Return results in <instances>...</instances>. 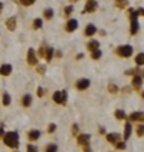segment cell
I'll return each mask as SVG.
<instances>
[{"instance_id":"obj_1","label":"cell","mask_w":144,"mask_h":152,"mask_svg":"<svg viewBox=\"0 0 144 152\" xmlns=\"http://www.w3.org/2000/svg\"><path fill=\"white\" fill-rule=\"evenodd\" d=\"M3 142L6 146L16 149L19 146V133L17 132H7L3 135Z\"/></svg>"},{"instance_id":"obj_2","label":"cell","mask_w":144,"mask_h":152,"mask_svg":"<svg viewBox=\"0 0 144 152\" xmlns=\"http://www.w3.org/2000/svg\"><path fill=\"white\" fill-rule=\"evenodd\" d=\"M115 53L118 54V56H121V57H130V56L133 54V46H130V44L118 46V47L115 49Z\"/></svg>"},{"instance_id":"obj_3","label":"cell","mask_w":144,"mask_h":152,"mask_svg":"<svg viewBox=\"0 0 144 152\" xmlns=\"http://www.w3.org/2000/svg\"><path fill=\"white\" fill-rule=\"evenodd\" d=\"M52 99H54V102L58 103V105H65V103H67V99H68V92L67 90H58V92L54 93Z\"/></svg>"},{"instance_id":"obj_4","label":"cell","mask_w":144,"mask_h":152,"mask_svg":"<svg viewBox=\"0 0 144 152\" xmlns=\"http://www.w3.org/2000/svg\"><path fill=\"white\" fill-rule=\"evenodd\" d=\"M36 52H35L33 47H30L29 50H27V63L30 66H36L38 65V56H36Z\"/></svg>"},{"instance_id":"obj_5","label":"cell","mask_w":144,"mask_h":152,"mask_svg":"<svg viewBox=\"0 0 144 152\" xmlns=\"http://www.w3.org/2000/svg\"><path fill=\"white\" fill-rule=\"evenodd\" d=\"M97 7H98V3H97L95 0H88L87 4H85V10H84V13H92V11L97 10Z\"/></svg>"},{"instance_id":"obj_6","label":"cell","mask_w":144,"mask_h":152,"mask_svg":"<svg viewBox=\"0 0 144 152\" xmlns=\"http://www.w3.org/2000/svg\"><path fill=\"white\" fill-rule=\"evenodd\" d=\"M89 141H91V135L89 133H81L78 135V143L85 146V145H89Z\"/></svg>"},{"instance_id":"obj_7","label":"cell","mask_w":144,"mask_h":152,"mask_svg":"<svg viewBox=\"0 0 144 152\" xmlns=\"http://www.w3.org/2000/svg\"><path fill=\"white\" fill-rule=\"evenodd\" d=\"M143 85V73H138V75H134L133 77V86L135 89H140Z\"/></svg>"},{"instance_id":"obj_8","label":"cell","mask_w":144,"mask_h":152,"mask_svg":"<svg viewBox=\"0 0 144 152\" xmlns=\"http://www.w3.org/2000/svg\"><path fill=\"white\" fill-rule=\"evenodd\" d=\"M89 82L88 79H79L77 82V89H79V90H85V89H88L89 87Z\"/></svg>"},{"instance_id":"obj_9","label":"cell","mask_w":144,"mask_h":152,"mask_svg":"<svg viewBox=\"0 0 144 152\" xmlns=\"http://www.w3.org/2000/svg\"><path fill=\"white\" fill-rule=\"evenodd\" d=\"M10 73H12V65L4 63V65L0 66V75L1 76H9Z\"/></svg>"},{"instance_id":"obj_10","label":"cell","mask_w":144,"mask_h":152,"mask_svg":"<svg viewBox=\"0 0 144 152\" xmlns=\"http://www.w3.org/2000/svg\"><path fill=\"white\" fill-rule=\"evenodd\" d=\"M78 27V22L75 19H69L67 22V32H75Z\"/></svg>"},{"instance_id":"obj_11","label":"cell","mask_w":144,"mask_h":152,"mask_svg":"<svg viewBox=\"0 0 144 152\" xmlns=\"http://www.w3.org/2000/svg\"><path fill=\"white\" fill-rule=\"evenodd\" d=\"M143 118H144V113L141 110H138V112H134L130 115V119L134 120V122H143Z\"/></svg>"},{"instance_id":"obj_12","label":"cell","mask_w":144,"mask_h":152,"mask_svg":"<svg viewBox=\"0 0 144 152\" xmlns=\"http://www.w3.org/2000/svg\"><path fill=\"white\" fill-rule=\"evenodd\" d=\"M6 27H7L10 32L16 30V17H9L7 22H6Z\"/></svg>"},{"instance_id":"obj_13","label":"cell","mask_w":144,"mask_h":152,"mask_svg":"<svg viewBox=\"0 0 144 152\" xmlns=\"http://www.w3.org/2000/svg\"><path fill=\"white\" fill-rule=\"evenodd\" d=\"M39 136H41V132H39V130H36V129L30 130V132L27 133V138H29L30 141H38V139H39Z\"/></svg>"},{"instance_id":"obj_14","label":"cell","mask_w":144,"mask_h":152,"mask_svg":"<svg viewBox=\"0 0 144 152\" xmlns=\"http://www.w3.org/2000/svg\"><path fill=\"white\" fill-rule=\"evenodd\" d=\"M107 141L111 142V143H115L117 141H120V135H118V133H115V132L108 133V135H107Z\"/></svg>"},{"instance_id":"obj_15","label":"cell","mask_w":144,"mask_h":152,"mask_svg":"<svg viewBox=\"0 0 144 152\" xmlns=\"http://www.w3.org/2000/svg\"><path fill=\"white\" fill-rule=\"evenodd\" d=\"M130 136H131V123L127 122L124 126V139H128Z\"/></svg>"},{"instance_id":"obj_16","label":"cell","mask_w":144,"mask_h":152,"mask_svg":"<svg viewBox=\"0 0 144 152\" xmlns=\"http://www.w3.org/2000/svg\"><path fill=\"white\" fill-rule=\"evenodd\" d=\"M97 33V27L94 26V24H88L87 27H85V34L87 36H92V34H95Z\"/></svg>"},{"instance_id":"obj_17","label":"cell","mask_w":144,"mask_h":152,"mask_svg":"<svg viewBox=\"0 0 144 152\" xmlns=\"http://www.w3.org/2000/svg\"><path fill=\"white\" fill-rule=\"evenodd\" d=\"M22 105L26 106V108L30 106V105H32V96H30V95H25L22 98Z\"/></svg>"},{"instance_id":"obj_18","label":"cell","mask_w":144,"mask_h":152,"mask_svg":"<svg viewBox=\"0 0 144 152\" xmlns=\"http://www.w3.org/2000/svg\"><path fill=\"white\" fill-rule=\"evenodd\" d=\"M87 47H88L89 50H95V49L100 47V42H98V40H89L88 44H87Z\"/></svg>"},{"instance_id":"obj_19","label":"cell","mask_w":144,"mask_h":152,"mask_svg":"<svg viewBox=\"0 0 144 152\" xmlns=\"http://www.w3.org/2000/svg\"><path fill=\"white\" fill-rule=\"evenodd\" d=\"M138 29H140V24L137 20H131V34H137L138 33Z\"/></svg>"},{"instance_id":"obj_20","label":"cell","mask_w":144,"mask_h":152,"mask_svg":"<svg viewBox=\"0 0 144 152\" xmlns=\"http://www.w3.org/2000/svg\"><path fill=\"white\" fill-rule=\"evenodd\" d=\"M54 53H55V49H54V47H48V49H46V53H45V59L49 62V60L54 57Z\"/></svg>"},{"instance_id":"obj_21","label":"cell","mask_w":144,"mask_h":152,"mask_svg":"<svg viewBox=\"0 0 144 152\" xmlns=\"http://www.w3.org/2000/svg\"><path fill=\"white\" fill-rule=\"evenodd\" d=\"M101 54H102V52L100 50V47L95 49V50H91V57H92L94 60H98V59L101 57Z\"/></svg>"},{"instance_id":"obj_22","label":"cell","mask_w":144,"mask_h":152,"mask_svg":"<svg viewBox=\"0 0 144 152\" xmlns=\"http://www.w3.org/2000/svg\"><path fill=\"white\" fill-rule=\"evenodd\" d=\"M135 63H137V66H140V67L143 66V63H144V53L143 52L135 56Z\"/></svg>"},{"instance_id":"obj_23","label":"cell","mask_w":144,"mask_h":152,"mask_svg":"<svg viewBox=\"0 0 144 152\" xmlns=\"http://www.w3.org/2000/svg\"><path fill=\"white\" fill-rule=\"evenodd\" d=\"M115 118H117V119H127V115H125L124 110L117 109V110H115Z\"/></svg>"},{"instance_id":"obj_24","label":"cell","mask_w":144,"mask_h":152,"mask_svg":"<svg viewBox=\"0 0 144 152\" xmlns=\"http://www.w3.org/2000/svg\"><path fill=\"white\" fill-rule=\"evenodd\" d=\"M43 16H45V19H48V20H51L52 17H54V10L52 9H45V11H43Z\"/></svg>"},{"instance_id":"obj_25","label":"cell","mask_w":144,"mask_h":152,"mask_svg":"<svg viewBox=\"0 0 144 152\" xmlns=\"http://www.w3.org/2000/svg\"><path fill=\"white\" fill-rule=\"evenodd\" d=\"M115 6L120 7V9H124V7L128 6V1L127 0H115Z\"/></svg>"},{"instance_id":"obj_26","label":"cell","mask_w":144,"mask_h":152,"mask_svg":"<svg viewBox=\"0 0 144 152\" xmlns=\"http://www.w3.org/2000/svg\"><path fill=\"white\" fill-rule=\"evenodd\" d=\"M10 102H12L10 95H9V93H3V105H4V106H9Z\"/></svg>"},{"instance_id":"obj_27","label":"cell","mask_w":144,"mask_h":152,"mask_svg":"<svg viewBox=\"0 0 144 152\" xmlns=\"http://www.w3.org/2000/svg\"><path fill=\"white\" fill-rule=\"evenodd\" d=\"M45 151H46V152H55V151H58V145L49 143V145H46V146H45Z\"/></svg>"},{"instance_id":"obj_28","label":"cell","mask_w":144,"mask_h":152,"mask_svg":"<svg viewBox=\"0 0 144 152\" xmlns=\"http://www.w3.org/2000/svg\"><path fill=\"white\" fill-rule=\"evenodd\" d=\"M108 92H110V93H117V92H118V86L114 85V83H110V85H108Z\"/></svg>"},{"instance_id":"obj_29","label":"cell","mask_w":144,"mask_h":152,"mask_svg":"<svg viewBox=\"0 0 144 152\" xmlns=\"http://www.w3.org/2000/svg\"><path fill=\"white\" fill-rule=\"evenodd\" d=\"M137 135H138L140 138H141V136L144 135V126H143V123H140V125L137 126Z\"/></svg>"},{"instance_id":"obj_30","label":"cell","mask_w":144,"mask_h":152,"mask_svg":"<svg viewBox=\"0 0 144 152\" xmlns=\"http://www.w3.org/2000/svg\"><path fill=\"white\" fill-rule=\"evenodd\" d=\"M46 49H48V47H46V44H42V46H41V49H39V52H38L41 57H45V53H46Z\"/></svg>"},{"instance_id":"obj_31","label":"cell","mask_w":144,"mask_h":152,"mask_svg":"<svg viewBox=\"0 0 144 152\" xmlns=\"http://www.w3.org/2000/svg\"><path fill=\"white\" fill-rule=\"evenodd\" d=\"M33 27L35 29H41V27H42V19H35Z\"/></svg>"},{"instance_id":"obj_32","label":"cell","mask_w":144,"mask_h":152,"mask_svg":"<svg viewBox=\"0 0 144 152\" xmlns=\"http://www.w3.org/2000/svg\"><path fill=\"white\" fill-rule=\"evenodd\" d=\"M36 70H38V72H39V73H41V75H43L45 72H46V66L45 65H36Z\"/></svg>"},{"instance_id":"obj_33","label":"cell","mask_w":144,"mask_h":152,"mask_svg":"<svg viewBox=\"0 0 144 152\" xmlns=\"http://www.w3.org/2000/svg\"><path fill=\"white\" fill-rule=\"evenodd\" d=\"M114 146H115L117 149H125V143H124V142H120V141L115 142V143H114Z\"/></svg>"},{"instance_id":"obj_34","label":"cell","mask_w":144,"mask_h":152,"mask_svg":"<svg viewBox=\"0 0 144 152\" xmlns=\"http://www.w3.org/2000/svg\"><path fill=\"white\" fill-rule=\"evenodd\" d=\"M20 3H22L23 6H30V4H33L35 0H19Z\"/></svg>"},{"instance_id":"obj_35","label":"cell","mask_w":144,"mask_h":152,"mask_svg":"<svg viewBox=\"0 0 144 152\" xmlns=\"http://www.w3.org/2000/svg\"><path fill=\"white\" fill-rule=\"evenodd\" d=\"M55 130H56V125H55V123H51V125L48 126V132H49V133H54Z\"/></svg>"},{"instance_id":"obj_36","label":"cell","mask_w":144,"mask_h":152,"mask_svg":"<svg viewBox=\"0 0 144 152\" xmlns=\"http://www.w3.org/2000/svg\"><path fill=\"white\" fill-rule=\"evenodd\" d=\"M27 151L29 152H36L38 151V146H36V145H27Z\"/></svg>"},{"instance_id":"obj_37","label":"cell","mask_w":144,"mask_h":152,"mask_svg":"<svg viewBox=\"0 0 144 152\" xmlns=\"http://www.w3.org/2000/svg\"><path fill=\"white\" fill-rule=\"evenodd\" d=\"M72 11H74V7H72V6H68V7H65V14H67V16H69Z\"/></svg>"},{"instance_id":"obj_38","label":"cell","mask_w":144,"mask_h":152,"mask_svg":"<svg viewBox=\"0 0 144 152\" xmlns=\"http://www.w3.org/2000/svg\"><path fill=\"white\" fill-rule=\"evenodd\" d=\"M78 130H79L78 125L77 123H74V125H72V135H78Z\"/></svg>"},{"instance_id":"obj_39","label":"cell","mask_w":144,"mask_h":152,"mask_svg":"<svg viewBox=\"0 0 144 152\" xmlns=\"http://www.w3.org/2000/svg\"><path fill=\"white\" fill-rule=\"evenodd\" d=\"M45 95V90H43V87H38V96L39 98H42Z\"/></svg>"},{"instance_id":"obj_40","label":"cell","mask_w":144,"mask_h":152,"mask_svg":"<svg viewBox=\"0 0 144 152\" xmlns=\"http://www.w3.org/2000/svg\"><path fill=\"white\" fill-rule=\"evenodd\" d=\"M4 135V129H3V125H0V138Z\"/></svg>"},{"instance_id":"obj_41","label":"cell","mask_w":144,"mask_h":152,"mask_svg":"<svg viewBox=\"0 0 144 152\" xmlns=\"http://www.w3.org/2000/svg\"><path fill=\"white\" fill-rule=\"evenodd\" d=\"M130 90H131V89H130V87L127 86V87H124V89H122V92H124V93H130Z\"/></svg>"},{"instance_id":"obj_42","label":"cell","mask_w":144,"mask_h":152,"mask_svg":"<svg viewBox=\"0 0 144 152\" xmlns=\"http://www.w3.org/2000/svg\"><path fill=\"white\" fill-rule=\"evenodd\" d=\"M100 133H101V135H104V133H105V128L100 126Z\"/></svg>"},{"instance_id":"obj_43","label":"cell","mask_w":144,"mask_h":152,"mask_svg":"<svg viewBox=\"0 0 144 152\" xmlns=\"http://www.w3.org/2000/svg\"><path fill=\"white\" fill-rule=\"evenodd\" d=\"M82 57H84V53H78L77 54V59H78V60H79V59H82Z\"/></svg>"},{"instance_id":"obj_44","label":"cell","mask_w":144,"mask_h":152,"mask_svg":"<svg viewBox=\"0 0 144 152\" xmlns=\"http://www.w3.org/2000/svg\"><path fill=\"white\" fill-rule=\"evenodd\" d=\"M1 10H3V3L0 1V13H1Z\"/></svg>"},{"instance_id":"obj_45","label":"cell","mask_w":144,"mask_h":152,"mask_svg":"<svg viewBox=\"0 0 144 152\" xmlns=\"http://www.w3.org/2000/svg\"><path fill=\"white\" fill-rule=\"evenodd\" d=\"M69 1H74V3H75V1H78V0H69Z\"/></svg>"}]
</instances>
